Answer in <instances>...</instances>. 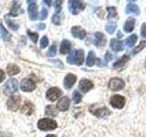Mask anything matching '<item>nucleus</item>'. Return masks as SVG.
Listing matches in <instances>:
<instances>
[{"label":"nucleus","mask_w":146,"mask_h":137,"mask_svg":"<svg viewBox=\"0 0 146 137\" xmlns=\"http://www.w3.org/2000/svg\"><path fill=\"white\" fill-rule=\"evenodd\" d=\"M126 14H134V15L138 16L140 14V8L136 4H128L126 7Z\"/></svg>","instance_id":"nucleus-22"},{"label":"nucleus","mask_w":146,"mask_h":137,"mask_svg":"<svg viewBox=\"0 0 146 137\" xmlns=\"http://www.w3.org/2000/svg\"><path fill=\"white\" fill-rule=\"evenodd\" d=\"M141 35L143 38H146V23H143L141 27Z\"/></svg>","instance_id":"nucleus-40"},{"label":"nucleus","mask_w":146,"mask_h":137,"mask_svg":"<svg viewBox=\"0 0 146 137\" xmlns=\"http://www.w3.org/2000/svg\"><path fill=\"white\" fill-rule=\"evenodd\" d=\"M144 67H145V68H146V59H145V61H144Z\"/></svg>","instance_id":"nucleus-49"},{"label":"nucleus","mask_w":146,"mask_h":137,"mask_svg":"<svg viewBox=\"0 0 146 137\" xmlns=\"http://www.w3.org/2000/svg\"><path fill=\"white\" fill-rule=\"evenodd\" d=\"M48 12L47 9H46L45 7L42 8V10H41V13H40V19L41 20L46 19V18H47V17H48Z\"/></svg>","instance_id":"nucleus-39"},{"label":"nucleus","mask_w":146,"mask_h":137,"mask_svg":"<svg viewBox=\"0 0 146 137\" xmlns=\"http://www.w3.org/2000/svg\"><path fill=\"white\" fill-rule=\"evenodd\" d=\"M93 43L97 48L103 47L106 44V37L104 36L103 33L102 32H96L94 34V39Z\"/></svg>","instance_id":"nucleus-13"},{"label":"nucleus","mask_w":146,"mask_h":137,"mask_svg":"<svg viewBox=\"0 0 146 137\" xmlns=\"http://www.w3.org/2000/svg\"><path fill=\"white\" fill-rule=\"evenodd\" d=\"M6 22H7V26L10 27V29H12V30H14V31H16V30H17L18 29V25L17 24V23H15L13 20H11L10 18H8L7 17V16H6Z\"/></svg>","instance_id":"nucleus-33"},{"label":"nucleus","mask_w":146,"mask_h":137,"mask_svg":"<svg viewBox=\"0 0 146 137\" xmlns=\"http://www.w3.org/2000/svg\"><path fill=\"white\" fill-rule=\"evenodd\" d=\"M45 112L48 116L55 117L58 115V109L56 107H54L53 105H48V106L46 107Z\"/></svg>","instance_id":"nucleus-27"},{"label":"nucleus","mask_w":146,"mask_h":137,"mask_svg":"<svg viewBox=\"0 0 146 137\" xmlns=\"http://www.w3.org/2000/svg\"><path fill=\"white\" fill-rule=\"evenodd\" d=\"M70 106V100L68 99V97L65 96V97H62L60 100L58 102V104H57V107L59 111L61 112H66L68 110Z\"/></svg>","instance_id":"nucleus-16"},{"label":"nucleus","mask_w":146,"mask_h":137,"mask_svg":"<svg viewBox=\"0 0 146 137\" xmlns=\"http://www.w3.org/2000/svg\"><path fill=\"white\" fill-rule=\"evenodd\" d=\"M29 3V7H27V10H29V16L31 20H36L38 18V6L35 1H27Z\"/></svg>","instance_id":"nucleus-11"},{"label":"nucleus","mask_w":146,"mask_h":137,"mask_svg":"<svg viewBox=\"0 0 146 137\" xmlns=\"http://www.w3.org/2000/svg\"><path fill=\"white\" fill-rule=\"evenodd\" d=\"M97 65L99 67H106L107 63H104V61H102V59H97Z\"/></svg>","instance_id":"nucleus-42"},{"label":"nucleus","mask_w":146,"mask_h":137,"mask_svg":"<svg viewBox=\"0 0 146 137\" xmlns=\"http://www.w3.org/2000/svg\"><path fill=\"white\" fill-rule=\"evenodd\" d=\"M48 37H42V39H41L40 40V48L41 49H45L46 47H48Z\"/></svg>","instance_id":"nucleus-36"},{"label":"nucleus","mask_w":146,"mask_h":137,"mask_svg":"<svg viewBox=\"0 0 146 137\" xmlns=\"http://www.w3.org/2000/svg\"><path fill=\"white\" fill-rule=\"evenodd\" d=\"M72 99H73V102H74L75 104H78V103L81 102L82 96L78 90H74V92H73V94H72Z\"/></svg>","instance_id":"nucleus-32"},{"label":"nucleus","mask_w":146,"mask_h":137,"mask_svg":"<svg viewBox=\"0 0 146 137\" xmlns=\"http://www.w3.org/2000/svg\"><path fill=\"white\" fill-rule=\"evenodd\" d=\"M36 88V82L32 79H24L22 80L20 83V89L21 90L25 91V92H30V91L34 90Z\"/></svg>","instance_id":"nucleus-9"},{"label":"nucleus","mask_w":146,"mask_h":137,"mask_svg":"<svg viewBox=\"0 0 146 137\" xmlns=\"http://www.w3.org/2000/svg\"><path fill=\"white\" fill-rule=\"evenodd\" d=\"M110 47L111 48L113 51L119 52L123 50V43L121 40H118L116 39H111V42H110Z\"/></svg>","instance_id":"nucleus-18"},{"label":"nucleus","mask_w":146,"mask_h":137,"mask_svg":"<svg viewBox=\"0 0 146 137\" xmlns=\"http://www.w3.org/2000/svg\"><path fill=\"white\" fill-rule=\"evenodd\" d=\"M110 103L111 105L115 109H122L125 106L126 103V99L124 96L120 95V94H115L113 95L111 98V100H110Z\"/></svg>","instance_id":"nucleus-6"},{"label":"nucleus","mask_w":146,"mask_h":137,"mask_svg":"<svg viewBox=\"0 0 146 137\" xmlns=\"http://www.w3.org/2000/svg\"><path fill=\"white\" fill-rule=\"evenodd\" d=\"M7 71L9 76H14L20 72V68L16 64H9L7 67Z\"/></svg>","instance_id":"nucleus-24"},{"label":"nucleus","mask_w":146,"mask_h":137,"mask_svg":"<svg viewBox=\"0 0 146 137\" xmlns=\"http://www.w3.org/2000/svg\"><path fill=\"white\" fill-rule=\"evenodd\" d=\"M38 29H40V30H43V29H45L46 25H45V24H39V25L38 26Z\"/></svg>","instance_id":"nucleus-45"},{"label":"nucleus","mask_w":146,"mask_h":137,"mask_svg":"<svg viewBox=\"0 0 146 137\" xmlns=\"http://www.w3.org/2000/svg\"><path fill=\"white\" fill-rule=\"evenodd\" d=\"M108 87L110 90H111L112 91H117L121 90L125 87V82L123 80L120 79V78H112L110 80Z\"/></svg>","instance_id":"nucleus-7"},{"label":"nucleus","mask_w":146,"mask_h":137,"mask_svg":"<svg viewBox=\"0 0 146 137\" xmlns=\"http://www.w3.org/2000/svg\"><path fill=\"white\" fill-rule=\"evenodd\" d=\"M137 39H138V37H137V35H131L130 37H128V38L126 39L125 40V44L127 47L129 48H132L134 46V44L136 43L137 41Z\"/></svg>","instance_id":"nucleus-28"},{"label":"nucleus","mask_w":146,"mask_h":137,"mask_svg":"<svg viewBox=\"0 0 146 137\" xmlns=\"http://www.w3.org/2000/svg\"><path fill=\"white\" fill-rule=\"evenodd\" d=\"M27 36L29 37V39L33 41L34 43H36V41L38 39V34L36 33V32H31L30 30H27Z\"/></svg>","instance_id":"nucleus-34"},{"label":"nucleus","mask_w":146,"mask_h":137,"mask_svg":"<svg viewBox=\"0 0 146 137\" xmlns=\"http://www.w3.org/2000/svg\"><path fill=\"white\" fill-rule=\"evenodd\" d=\"M113 59V56H112V54L108 50V51H106V54H105V59H106V61H111V59Z\"/></svg>","instance_id":"nucleus-41"},{"label":"nucleus","mask_w":146,"mask_h":137,"mask_svg":"<svg viewBox=\"0 0 146 137\" xmlns=\"http://www.w3.org/2000/svg\"><path fill=\"white\" fill-rule=\"evenodd\" d=\"M5 72L2 70H0V82H2L4 80H5Z\"/></svg>","instance_id":"nucleus-44"},{"label":"nucleus","mask_w":146,"mask_h":137,"mask_svg":"<svg viewBox=\"0 0 146 137\" xmlns=\"http://www.w3.org/2000/svg\"><path fill=\"white\" fill-rule=\"evenodd\" d=\"M106 10L108 12V16H107L108 19H111V18H114V17H116L118 16L117 8L115 7H106Z\"/></svg>","instance_id":"nucleus-29"},{"label":"nucleus","mask_w":146,"mask_h":137,"mask_svg":"<svg viewBox=\"0 0 146 137\" xmlns=\"http://www.w3.org/2000/svg\"><path fill=\"white\" fill-rule=\"evenodd\" d=\"M52 22H53V24L58 26L59 24H60V16H59L58 14H55V15H53Z\"/></svg>","instance_id":"nucleus-38"},{"label":"nucleus","mask_w":146,"mask_h":137,"mask_svg":"<svg viewBox=\"0 0 146 137\" xmlns=\"http://www.w3.org/2000/svg\"><path fill=\"white\" fill-rule=\"evenodd\" d=\"M122 36H123V35L121 34V31H118V34H117V37H118V38H121Z\"/></svg>","instance_id":"nucleus-47"},{"label":"nucleus","mask_w":146,"mask_h":137,"mask_svg":"<svg viewBox=\"0 0 146 137\" xmlns=\"http://www.w3.org/2000/svg\"><path fill=\"white\" fill-rule=\"evenodd\" d=\"M93 87H94L93 82L91 80H90L81 79L80 80L79 89L80 90V91H82V92H88L89 90H90L91 89H93Z\"/></svg>","instance_id":"nucleus-12"},{"label":"nucleus","mask_w":146,"mask_h":137,"mask_svg":"<svg viewBox=\"0 0 146 137\" xmlns=\"http://www.w3.org/2000/svg\"><path fill=\"white\" fill-rule=\"evenodd\" d=\"M21 104V97L19 95H12L9 97V99L7 102V109L10 110L12 112L17 111L20 107Z\"/></svg>","instance_id":"nucleus-5"},{"label":"nucleus","mask_w":146,"mask_h":137,"mask_svg":"<svg viewBox=\"0 0 146 137\" xmlns=\"http://www.w3.org/2000/svg\"><path fill=\"white\" fill-rule=\"evenodd\" d=\"M116 29H117L116 22H109L106 25V27H105V29H106V31L109 34H113Z\"/></svg>","instance_id":"nucleus-30"},{"label":"nucleus","mask_w":146,"mask_h":137,"mask_svg":"<svg viewBox=\"0 0 146 137\" xmlns=\"http://www.w3.org/2000/svg\"><path fill=\"white\" fill-rule=\"evenodd\" d=\"M63 1H54V7H55V10H56V14H58L61 11V6H62Z\"/></svg>","instance_id":"nucleus-37"},{"label":"nucleus","mask_w":146,"mask_h":137,"mask_svg":"<svg viewBox=\"0 0 146 137\" xmlns=\"http://www.w3.org/2000/svg\"><path fill=\"white\" fill-rule=\"evenodd\" d=\"M43 3H44V4H46V5H47V6L50 7V6H51V3H52V1H47V0H44V1H43Z\"/></svg>","instance_id":"nucleus-46"},{"label":"nucleus","mask_w":146,"mask_h":137,"mask_svg":"<svg viewBox=\"0 0 146 137\" xmlns=\"http://www.w3.org/2000/svg\"><path fill=\"white\" fill-rule=\"evenodd\" d=\"M76 80H77V76L72 74V73H68V75H66L65 79H64V81H63L65 89H67V90L71 89L73 85L75 84Z\"/></svg>","instance_id":"nucleus-15"},{"label":"nucleus","mask_w":146,"mask_h":137,"mask_svg":"<svg viewBox=\"0 0 146 137\" xmlns=\"http://www.w3.org/2000/svg\"><path fill=\"white\" fill-rule=\"evenodd\" d=\"M38 127L41 131H52L58 127V123L56 121L49 118H42L38 122Z\"/></svg>","instance_id":"nucleus-2"},{"label":"nucleus","mask_w":146,"mask_h":137,"mask_svg":"<svg viewBox=\"0 0 146 137\" xmlns=\"http://www.w3.org/2000/svg\"><path fill=\"white\" fill-rule=\"evenodd\" d=\"M34 111H35L34 105L32 104L30 102H29V100H26V102H24V104H23L22 107H21L22 113L27 114V115H31V114L34 112Z\"/></svg>","instance_id":"nucleus-17"},{"label":"nucleus","mask_w":146,"mask_h":137,"mask_svg":"<svg viewBox=\"0 0 146 137\" xmlns=\"http://www.w3.org/2000/svg\"><path fill=\"white\" fill-rule=\"evenodd\" d=\"M96 63V56L93 50H90L88 53V57L86 59V65L88 67H92Z\"/></svg>","instance_id":"nucleus-26"},{"label":"nucleus","mask_w":146,"mask_h":137,"mask_svg":"<svg viewBox=\"0 0 146 137\" xmlns=\"http://www.w3.org/2000/svg\"><path fill=\"white\" fill-rule=\"evenodd\" d=\"M17 90V80L16 79L8 80L4 86V93L6 95H11Z\"/></svg>","instance_id":"nucleus-8"},{"label":"nucleus","mask_w":146,"mask_h":137,"mask_svg":"<svg viewBox=\"0 0 146 137\" xmlns=\"http://www.w3.org/2000/svg\"><path fill=\"white\" fill-rule=\"evenodd\" d=\"M57 53V47L56 45H52L51 47H50L48 50L47 52V56L48 57H54L55 55Z\"/></svg>","instance_id":"nucleus-35"},{"label":"nucleus","mask_w":146,"mask_h":137,"mask_svg":"<svg viewBox=\"0 0 146 137\" xmlns=\"http://www.w3.org/2000/svg\"><path fill=\"white\" fill-rule=\"evenodd\" d=\"M129 59H130V56H129V55H127V54L123 55L121 58L117 59V61L113 63V68H115V70H116V68H122L128 61H129Z\"/></svg>","instance_id":"nucleus-19"},{"label":"nucleus","mask_w":146,"mask_h":137,"mask_svg":"<svg viewBox=\"0 0 146 137\" xmlns=\"http://www.w3.org/2000/svg\"><path fill=\"white\" fill-rule=\"evenodd\" d=\"M85 7V3L81 1H78V0H70L68 1V9L72 15H78L80 12L84 10Z\"/></svg>","instance_id":"nucleus-4"},{"label":"nucleus","mask_w":146,"mask_h":137,"mask_svg":"<svg viewBox=\"0 0 146 137\" xmlns=\"http://www.w3.org/2000/svg\"><path fill=\"white\" fill-rule=\"evenodd\" d=\"M0 36H1V38L4 41H9L11 39L10 34H9L8 31L5 29V27L3 26V23L1 20H0Z\"/></svg>","instance_id":"nucleus-23"},{"label":"nucleus","mask_w":146,"mask_h":137,"mask_svg":"<svg viewBox=\"0 0 146 137\" xmlns=\"http://www.w3.org/2000/svg\"><path fill=\"white\" fill-rule=\"evenodd\" d=\"M0 137H12V135H11V134H9V132H0Z\"/></svg>","instance_id":"nucleus-43"},{"label":"nucleus","mask_w":146,"mask_h":137,"mask_svg":"<svg viewBox=\"0 0 146 137\" xmlns=\"http://www.w3.org/2000/svg\"><path fill=\"white\" fill-rule=\"evenodd\" d=\"M135 27V18L134 17H128V19L125 21V24L123 29L127 32V33H130L132 30L134 29Z\"/></svg>","instance_id":"nucleus-21"},{"label":"nucleus","mask_w":146,"mask_h":137,"mask_svg":"<svg viewBox=\"0 0 146 137\" xmlns=\"http://www.w3.org/2000/svg\"><path fill=\"white\" fill-rule=\"evenodd\" d=\"M90 112L95 115L96 117L98 118H104L106 116H109L110 114L111 113V112L110 111V110L107 108V107H95V105H91L89 108Z\"/></svg>","instance_id":"nucleus-3"},{"label":"nucleus","mask_w":146,"mask_h":137,"mask_svg":"<svg viewBox=\"0 0 146 137\" xmlns=\"http://www.w3.org/2000/svg\"><path fill=\"white\" fill-rule=\"evenodd\" d=\"M46 137H57V135L56 134H48Z\"/></svg>","instance_id":"nucleus-48"},{"label":"nucleus","mask_w":146,"mask_h":137,"mask_svg":"<svg viewBox=\"0 0 146 137\" xmlns=\"http://www.w3.org/2000/svg\"><path fill=\"white\" fill-rule=\"evenodd\" d=\"M71 49V43L70 40L68 39H63L60 44V48H59V52L62 55H65L70 51Z\"/></svg>","instance_id":"nucleus-20"},{"label":"nucleus","mask_w":146,"mask_h":137,"mask_svg":"<svg viewBox=\"0 0 146 137\" xmlns=\"http://www.w3.org/2000/svg\"><path fill=\"white\" fill-rule=\"evenodd\" d=\"M71 34L74 38L80 39H84L87 35V32L84 29H82L81 27L75 26L71 27Z\"/></svg>","instance_id":"nucleus-14"},{"label":"nucleus","mask_w":146,"mask_h":137,"mask_svg":"<svg viewBox=\"0 0 146 137\" xmlns=\"http://www.w3.org/2000/svg\"><path fill=\"white\" fill-rule=\"evenodd\" d=\"M20 13H23V10L20 8V5L17 2H14L12 8L10 10V13H9L8 16H13V17H17V15H19Z\"/></svg>","instance_id":"nucleus-25"},{"label":"nucleus","mask_w":146,"mask_h":137,"mask_svg":"<svg viewBox=\"0 0 146 137\" xmlns=\"http://www.w3.org/2000/svg\"><path fill=\"white\" fill-rule=\"evenodd\" d=\"M67 61L70 64H76L78 66L82 65V63L84 62V50L83 49L73 50L68 56Z\"/></svg>","instance_id":"nucleus-1"},{"label":"nucleus","mask_w":146,"mask_h":137,"mask_svg":"<svg viewBox=\"0 0 146 137\" xmlns=\"http://www.w3.org/2000/svg\"><path fill=\"white\" fill-rule=\"evenodd\" d=\"M61 95H62L61 90L57 88V87H53V88H50L48 90L46 97H47V99L50 100V102H55V100L58 99Z\"/></svg>","instance_id":"nucleus-10"},{"label":"nucleus","mask_w":146,"mask_h":137,"mask_svg":"<svg viewBox=\"0 0 146 137\" xmlns=\"http://www.w3.org/2000/svg\"><path fill=\"white\" fill-rule=\"evenodd\" d=\"M146 47V40H141L140 44L137 46L136 48L133 49V50H132V55H136L137 53H139L140 51H141L144 48Z\"/></svg>","instance_id":"nucleus-31"}]
</instances>
